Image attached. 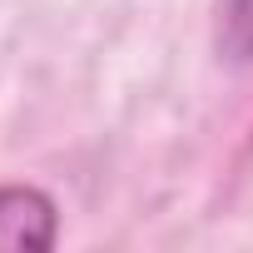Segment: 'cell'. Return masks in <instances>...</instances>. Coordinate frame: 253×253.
Segmentation results:
<instances>
[{
	"mask_svg": "<svg viewBox=\"0 0 253 253\" xmlns=\"http://www.w3.org/2000/svg\"><path fill=\"white\" fill-rule=\"evenodd\" d=\"M55 243V204L40 189H0V253H40Z\"/></svg>",
	"mask_w": 253,
	"mask_h": 253,
	"instance_id": "6da1fadb",
	"label": "cell"
},
{
	"mask_svg": "<svg viewBox=\"0 0 253 253\" xmlns=\"http://www.w3.org/2000/svg\"><path fill=\"white\" fill-rule=\"evenodd\" d=\"M233 30H238V40L253 50V0H238V5H233Z\"/></svg>",
	"mask_w": 253,
	"mask_h": 253,
	"instance_id": "7a4b0ae2",
	"label": "cell"
}]
</instances>
